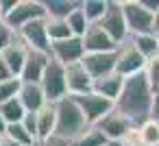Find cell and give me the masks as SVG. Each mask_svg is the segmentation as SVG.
I'll return each mask as SVG.
<instances>
[{
	"label": "cell",
	"mask_w": 159,
	"mask_h": 146,
	"mask_svg": "<svg viewBox=\"0 0 159 146\" xmlns=\"http://www.w3.org/2000/svg\"><path fill=\"white\" fill-rule=\"evenodd\" d=\"M81 39L85 46V55L87 52H116L118 50V44L109 37V33L100 24H92Z\"/></svg>",
	"instance_id": "obj_15"
},
{
	"label": "cell",
	"mask_w": 159,
	"mask_h": 146,
	"mask_svg": "<svg viewBox=\"0 0 159 146\" xmlns=\"http://www.w3.org/2000/svg\"><path fill=\"white\" fill-rule=\"evenodd\" d=\"M16 5H18V0H0V7H2V11H5V18L16 9Z\"/></svg>",
	"instance_id": "obj_36"
},
{
	"label": "cell",
	"mask_w": 159,
	"mask_h": 146,
	"mask_svg": "<svg viewBox=\"0 0 159 146\" xmlns=\"http://www.w3.org/2000/svg\"><path fill=\"white\" fill-rule=\"evenodd\" d=\"M155 37H157V44H159V29L155 31Z\"/></svg>",
	"instance_id": "obj_42"
},
{
	"label": "cell",
	"mask_w": 159,
	"mask_h": 146,
	"mask_svg": "<svg viewBox=\"0 0 159 146\" xmlns=\"http://www.w3.org/2000/svg\"><path fill=\"white\" fill-rule=\"evenodd\" d=\"M81 0H44L48 18L52 20H68V16L79 7Z\"/></svg>",
	"instance_id": "obj_20"
},
{
	"label": "cell",
	"mask_w": 159,
	"mask_h": 146,
	"mask_svg": "<svg viewBox=\"0 0 159 146\" xmlns=\"http://www.w3.org/2000/svg\"><path fill=\"white\" fill-rule=\"evenodd\" d=\"M18 37L31 48V50H42V52H50V37H48V24L46 20H35L31 24H26Z\"/></svg>",
	"instance_id": "obj_11"
},
{
	"label": "cell",
	"mask_w": 159,
	"mask_h": 146,
	"mask_svg": "<svg viewBox=\"0 0 159 146\" xmlns=\"http://www.w3.org/2000/svg\"><path fill=\"white\" fill-rule=\"evenodd\" d=\"M122 11L131 35L155 33V13L144 7L142 0H122Z\"/></svg>",
	"instance_id": "obj_3"
},
{
	"label": "cell",
	"mask_w": 159,
	"mask_h": 146,
	"mask_svg": "<svg viewBox=\"0 0 159 146\" xmlns=\"http://www.w3.org/2000/svg\"><path fill=\"white\" fill-rule=\"evenodd\" d=\"M150 118L159 122V89H155V94H152V111H150Z\"/></svg>",
	"instance_id": "obj_34"
},
{
	"label": "cell",
	"mask_w": 159,
	"mask_h": 146,
	"mask_svg": "<svg viewBox=\"0 0 159 146\" xmlns=\"http://www.w3.org/2000/svg\"><path fill=\"white\" fill-rule=\"evenodd\" d=\"M0 22H5V11H2V7H0Z\"/></svg>",
	"instance_id": "obj_40"
},
{
	"label": "cell",
	"mask_w": 159,
	"mask_h": 146,
	"mask_svg": "<svg viewBox=\"0 0 159 146\" xmlns=\"http://www.w3.org/2000/svg\"><path fill=\"white\" fill-rule=\"evenodd\" d=\"M68 26H70V31H72V35H74V37H83V35L87 33V29L92 26V24H89V20L85 18L83 9H81V2H79V7L68 16Z\"/></svg>",
	"instance_id": "obj_28"
},
{
	"label": "cell",
	"mask_w": 159,
	"mask_h": 146,
	"mask_svg": "<svg viewBox=\"0 0 159 146\" xmlns=\"http://www.w3.org/2000/svg\"><path fill=\"white\" fill-rule=\"evenodd\" d=\"M0 146H18V144H13L9 137H2V142H0Z\"/></svg>",
	"instance_id": "obj_38"
},
{
	"label": "cell",
	"mask_w": 159,
	"mask_h": 146,
	"mask_svg": "<svg viewBox=\"0 0 159 146\" xmlns=\"http://www.w3.org/2000/svg\"><path fill=\"white\" fill-rule=\"evenodd\" d=\"M144 76H146V81L150 83L152 92H155V89H159V55L146 61V68H144Z\"/></svg>",
	"instance_id": "obj_30"
},
{
	"label": "cell",
	"mask_w": 159,
	"mask_h": 146,
	"mask_svg": "<svg viewBox=\"0 0 159 146\" xmlns=\"http://www.w3.org/2000/svg\"><path fill=\"white\" fill-rule=\"evenodd\" d=\"M7 126H9V124L5 122V118H2V116H0V135H5V133H7Z\"/></svg>",
	"instance_id": "obj_37"
},
{
	"label": "cell",
	"mask_w": 159,
	"mask_h": 146,
	"mask_svg": "<svg viewBox=\"0 0 159 146\" xmlns=\"http://www.w3.org/2000/svg\"><path fill=\"white\" fill-rule=\"evenodd\" d=\"M55 111H57V131H55V135L61 137V139H66V142L76 139L89 126L87 120H85V116H83V111L79 109V105L74 103L72 96L59 100L55 105Z\"/></svg>",
	"instance_id": "obj_2"
},
{
	"label": "cell",
	"mask_w": 159,
	"mask_h": 146,
	"mask_svg": "<svg viewBox=\"0 0 159 146\" xmlns=\"http://www.w3.org/2000/svg\"><path fill=\"white\" fill-rule=\"evenodd\" d=\"M131 42H133V46L142 52V57H144L146 61L159 55V44H157L155 33H146V35H131Z\"/></svg>",
	"instance_id": "obj_21"
},
{
	"label": "cell",
	"mask_w": 159,
	"mask_h": 146,
	"mask_svg": "<svg viewBox=\"0 0 159 146\" xmlns=\"http://www.w3.org/2000/svg\"><path fill=\"white\" fill-rule=\"evenodd\" d=\"M122 87H124V76H120L118 72H113V74H109V76H105V79L94 81V92L100 94L102 98H109L111 103H116V100L120 98Z\"/></svg>",
	"instance_id": "obj_19"
},
{
	"label": "cell",
	"mask_w": 159,
	"mask_h": 146,
	"mask_svg": "<svg viewBox=\"0 0 159 146\" xmlns=\"http://www.w3.org/2000/svg\"><path fill=\"white\" fill-rule=\"evenodd\" d=\"M70 146H105V144H109L107 142V137L98 131V126H87L76 139H72V142H68Z\"/></svg>",
	"instance_id": "obj_22"
},
{
	"label": "cell",
	"mask_w": 159,
	"mask_h": 146,
	"mask_svg": "<svg viewBox=\"0 0 159 146\" xmlns=\"http://www.w3.org/2000/svg\"><path fill=\"white\" fill-rule=\"evenodd\" d=\"M137 135H139L142 146H157L159 144V122L152 118L146 120L144 124L137 126Z\"/></svg>",
	"instance_id": "obj_26"
},
{
	"label": "cell",
	"mask_w": 159,
	"mask_h": 146,
	"mask_svg": "<svg viewBox=\"0 0 159 146\" xmlns=\"http://www.w3.org/2000/svg\"><path fill=\"white\" fill-rule=\"evenodd\" d=\"M37 146H70L66 139H61V137H50V139H46V142H42V144H37Z\"/></svg>",
	"instance_id": "obj_35"
},
{
	"label": "cell",
	"mask_w": 159,
	"mask_h": 146,
	"mask_svg": "<svg viewBox=\"0 0 159 146\" xmlns=\"http://www.w3.org/2000/svg\"><path fill=\"white\" fill-rule=\"evenodd\" d=\"M96 126H98V131L107 137V142H118V144H122V142L126 139V135L135 129V124H133L124 113H120L118 109H113L111 113H107Z\"/></svg>",
	"instance_id": "obj_9"
},
{
	"label": "cell",
	"mask_w": 159,
	"mask_h": 146,
	"mask_svg": "<svg viewBox=\"0 0 159 146\" xmlns=\"http://www.w3.org/2000/svg\"><path fill=\"white\" fill-rule=\"evenodd\" d=\"M94 81L116 72V52H87L81 61Z\"/></svg>",
	"instance_id": "obj_12"
},
{
	"label": "cell",
	"mask_w": 159,
	"mask_h": 146,
	"mask_svg": "<svg viewBox=\"0 0 159 146\" xmlns=\"http://www.w3.org/2000/svg\"><path fill=\"white\" fill-rule=\"evenodd\" d=\"M18 33L7 24V22H0V52H5L11 44H16Z\"/></svg>",
	"instance_id": "obj_31"
},
{
	"label": "cell",
	"mask_w": 159,
	"mask_h": 146,
	"mask_svg": "<svg viewBox=\"0 0 159 146\" xmlns=\"http://www.w3.org/2000/svg\"><path fill=\"white\" fill-rule=\"evenodd\" d=\"M50 52H42V50H31L29 48V55H26V63L22 68V74H20V81L22 83H39L48 63H50Z\"/></svg>",
	"instance_id": "obj_14"
},
{
	"label": "cell",
	"mask_w": 159,
	"mask_h": 146,
	"mask_svg": "<svg viewBox=\"0 0 159 146\" xmlns=\"http://www.w3.org/2000/svg\"><path fill=\"white\" fill-rule=\"evenodd\" d=\"M46 18H48V11H46L44 0H18L16 9L5 18V22L16 33H20L26 24H31L35 20H46Z\"/></svg>",
	"instance_id": "obj_4"
},
{
	"label": "cell",
	"mask_w": 159,
	"mask_h": 146,
	"mask_svg": "<svg viewBox=\"0 0 159 146\" xmlns=\"http://www.w3.org/2000/svg\"><path fill=\"white\" fill-rule=\"evenodd\" d=\"M157 146H159V144H157Z\"/></svg>",
	"instance_id": "obj_44"
},
{
	"label": "cell",
	"mask_w": 159,
	"mask_h": 146,
	"mask_svg": "<svg viewBox=\"0 0 159 146\" xmlns=\"http://www.w3.org/2000/svg\"><path fill=\"white\" fill-rule=\"evenodd\" d=\"M72 98L79 105V109L83 111L89 126H96L107 113H111L116 109V103H111L109 98H102L96 92H89V94H83V96H72Z\"/></svg>",
	"instance_id": "obj_8"
},
{
	"label": "cell",
	"mask_w": 159,
	"mask_h": 146,
	"mask_svg": "<svg viewBox=\"0 0 159 146\" xmlns=\"http://www.w3.org/2000/svg\"><path fill=\"white\" fill-rule=\"evenodd\" d=\"M5 137H9V139H11L13 144H18V146H37V139L24 129L22 122H18V124H9Z\"/></svg>",
	"instance_id": "obj_25"
},
{
	"label": "cell",
	"mask_w": 159,
	"mask_h": 146,
	"mask_svg": "<svg viewBox=\"0 0 159 146\" xmlns=\"http://www.w3.org/2000/svg\"><path fill=\"white\" fill-rule=\"evenodd\" d=\"M152 87L146 81L144 72L124 79V87L120 92V98L116 100V109L120 113H124L135 126L144 124L146 120H150V111H152Z\"/></svg>",
	"instance_id": "obj_1"
},
{
	"label": "cell",
	"mask_w": 159,
	"mask_h": 146,
	"mask_svg": "<svg viewBox=\"0 0 159 146\" xmlns=\"http://www.w3.org/2000/svg\"><path fill=\"white\" fill-rule=\"evenodd\" d=\"M66 83H68V96H83L94 92V79L89 76L83 63H72L66 68Z\"/></svg>",
	"instance_id": "obj_13"
},
{
	"label": "cell",
	"mask_w": 159,
	"mask_h": 146,
	"mask_svg": "<svg viewBox=\"0 0 159 146\" xmlns=\"http://www.w3.org/2000/svg\"><path fill=\"white\" fill-rule=\"evenodd\" d=\"M0 116L5 118V122H7V124H18V122H22V120H24L26 109L22 107L20 98H13V100L5 103V105H0Z\"/></svg>",
	"instance_id": "obj_24"
},
{
	"label": "cell",
	"mask_w": 159,
	"mask_h": 146,
	"mask_svg": "<svg viewBox=\"0 0 159 146\" xmlns=\"http://www.w3.org/2000/svg\"><path fill=\"white\" fill-rule=\"evenodd\" d=\"M109 0H81V9L85 13V18L89 20V24H98L107 11Z\"/></svg>",
	"instance_id": "obj_23"
},
{
	"label": "cell",
	"mask_w": 159,
	"mask_h": 146,
	"mask_svg": "<svg viewBox=\"0 0 159 146\" xmlns=\"http://www.w3.org/2000/svg\"><path fill=\"white\" fill-rule=\"evenodd\" d=\"M46 24H48V37H50V44L74 37L72 31H70V26H68V20H52V18H46Z\"/></svg>",
	"instance_id": "obj_27"
},
{
	"label": "cell",
	"mask_w": 159,
	"mask_h": 146,
	"mask_svg": "<svg viewBox=\"0 0 159 146\" xmlns=\"http://www.w3.org/2000/svg\"><path fill=\"white\" fill-rule=\"evenodd\" d=\"M2 137H5V135H0V142H2Z\"/></svg>",
	"instance_id": "obj_43"
},
{
	"label": "cell",
	"mask_w": 159,
	"mask_h": 146,
	"mask_svg": "<svg viewBox=\"0 0 159 146\" xmlns=\"http://www.w3.org/2000/svg\"><path fill=\"white\" fill-rule=\"evenodd\" d=\"M50 57L55 61H59L61 66H72V63H81L85 57V46L81 37H70L63 42H55L50 44Z\"/></svg>",
	"instance_id": "obj_10"
},
{
	"label": "cell",
	"mask_w": 159,
	"mask_h": 146,
	"mask_svg": "<svg viewBox=\"0 0 159 146\" xmlns=\"http://www.w3.org/2000/svg\"><path fill=\"white\" fill-rule=\"evenodd\" d=\"M146 68V59L142 57V52L133 46L131 37L118 46L116 50V72L124 79L129 76H135V74H142Z\"/></svg>",
	"instance_id": "obj_7"
},
{
	"label": "cell",
	"mask_w": 159,
	"mask_h": 146,
	"mask_svg": "<svg viewBox=\"0 0 159 146\" xmlns=\"http://www.w3.org/2000/svg\"><path fill=\"white\" fill-rule=\"evenodd\" d=\"M46 98L50 105H57L59 100L68 98V83H66V66H61L59 61L50 59L42 81H39Z\"/></svg>",
	"instance_id": "obj_5"
},
{
	"label": "cell",
	"mask_w": 159,
	"mask_h": 146,
	"mask_svg": "<svg viewBox=\"0 0 159 146\" xmlns=\"http://www.w3.org/2000/svg\"><path fill=\"white\" fill-rule=\"evenodd\" d=\"M26 55H29V46H26L20 37L16 39V44H11V46L2 52L5 61H7V66H9V70H11V74H13L16 79H20V74H22V68H24V63H26Z\"/></svg>",
	"instance_id": "obj_17"
},
{
	"label": "cell",
	"mask_w": 159,
	"mask_h": 146,
	"mask_svg": "<svg viewBox=\"0 0 159 146\" xmlns=\"http://www.w3.org/2000/svg\"><path fill=\"white\" fill-rule=\"evenodd\" d=\"M18 98H20L22 107L26 109V113H39L46 105H50L39 83H22Z\"/></svg>",
	"instance_id": "obj_16"
},
{
	"label": "cell",
	"mask_w": 159,
	"mask_h": 146,
	"mask_svg": "<svg viewBox=\"0 0 159 146\" xmlns=\"http://www.w3.org/2000/svg\"><path fill=\"white\" fill-rule=\"evenodd\" d=\"M105 146H122V144H118V142H109V144H105Z\"/></svg>",
	"instance_id": "obj_41"
},
{
	"label": "cell",
	"mask_w": 159,
	"mask_h": 146,
	"mask_svg": "<svg viewBox=\"0 0 159 146\" xmlns=\"http://www.w3.org/2000/svg\"><path fill=\"white\" fill-rule=\"evenodd\" d=\"M22 124H24V129L37 139V118H35V113H26L24 120H22ZM37 144H39V142H37Z\"/></svg>",
	"instance_id": "obj_32"
},
{
	"label": "cell",
	"mask_w": 159,
	"mask_h": 146,
	"mask_svg": "<svg viewBox=\"0 0 159 146\" xmlns=\"http://www.w3.org/2000/svg\"><path fill=\"white\" fill-rule=\"evenodd\" d=\"M37 118V142H46L50 137H55V131H57V111H55V105H46L39 113H35Z\"/></svg>",
	"instance_id": "obj_18"
},
{
	"label": "cell",
	"mask_w": 159,
	"mask_h": 146,
	"mask_svg": "<svg viewBox=\"0 0 159 146\" xmlns=\"http://www.w3.org/2000/svg\"><path fill=\"white\" fill-rule=\"evenodd\" d=\"M157 29H159V9L155 11V31H157Z\"/></svg>",
	"instance_id": "obj_39"
},
{
	"label": "cell",
	"mask_w": 159,
	"mask_h": 146,
	"mask_svg": "<svg viewBox=\"0 0 159 146\" xmlns=\"http://www.w3.org/2000/svg\"><path fill=\"white\" fill-rule=\"evenodd\" d=\"M98 24L109 33V37L118 46L124 44L131 37L129 26H126V20H124V11H122V0H109L107 11H105V16H102V20Z\"/></svg>",
	"instance_id": "obj_6"
},
{
	"label": "cell",
	"mask_w": 159,
	"mask_h": 146,
	"mask_svg": "<svg viewBox=\"0 0 159 146\" xmlns=\"http://www.w3.org/2000/svg\"><path fill=\"white\" fill-rule=\"evenodd\" d=\"M7 79H13V74H11V70H9L2 52H0V81H7Z\"/></svg>",
	"instance_id": "obj_33"
},
{
	"label": "cell",
	"mask_w": 159,
	"mask_h": 146,
	"mask_svg": "<svg viewBox=\"0 0 159 146\" xmlns=\"http://www.w3.org/2000/svg\"><path fill=\"white\" fill-rule=\"evenodd\" d=\"M20 87H22V81L20 79H7V81H0V105H5L13 98H18L20 94Z\"/></svg>",
	"instance_id": "obj_29"
}]
</instances>
